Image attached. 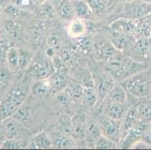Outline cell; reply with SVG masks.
Here are the masks:
<instances>
[{
  "mask_svg": "<svg viewBox=\"0 0 151 150\" xmlns=\"http://www.w3.org/2000/svg\"><path fill=\"white\" fill-rule=\"evenodd\" d=\"M104 62H105V71L116 82H121L133 74L147 68L145 62L134 61L123 52Z\"/></svg>",
  "mask_w": 151,
  "mask_h": 150,
  "instance_id": "6da1fadb",
  "label": "cell"
},
{
  "mask_svg": "<svg viewBox=\"0 0 151 150\" xmlns=\"http://www.w3.org/2000/svg\"><path fill=\"white\" fill-rule=\"evenodd\" d=\"M27 84L21 80L17 85L9 89L0 101V122L13 116L25 101Z\"/></svg>",
  "mask_w": 151,
  "mask_h": 150,
  "instance_id": "7a4b0ae2",
  "label": "cell"
},
{
  "mask_svg": "<svg viewBox=\"0 0 151 150\" xmlns=\"http://www.w3.org/2000/svg\"><path fill=\"white\" fill-rule=\"evenodd\" d=\"M129 95L137 99L151 95V69L146 68L120 82Z\"/></svg>",
  "mask_w": 151,
  "mask_h": 150,
  "instance_id": "3957f363",
  "label": "cell"
},
{
  "mask_svg": "<svg viewBox=\"0 0 151 150\" xmlns=\"http://www.w3.org/2000/svg\"><path fill=\"white\" fill-rule=\"evenodd\" d=\"M151 13V4L143 0H134L121 3L118 8L120 17H126L134 20H140Z\"/></svg>",
  "mask_w": 151,
  "mask_h": 150,
  "instance_id": "277c9868",
  "label": "cell"
},
{
  "mask_svg": "<svg viewBox=\"0 0 151 150\" xmlns=\"http://www.w3.org/2000/svg\"><path fill=\"white\" fill-rule=\"evenodd\" d=\"M96 121L103 136L113 140L116 144H120L123 138L121 121L111 119L102 113L97 116Z\"/></svg>",
  "mask_w": 151,
  "mask_h": 150,
  "instance_id": "5b68a950",
  "label": "cell"
},
{
  "mask_svg": "<svg viewBox=\"0 0 151 150\" xmlns=\"http://www.w3.org/2000/svg\"><path fill=\"white\" fill-rule=\"evenodd\" d=\"M123 53L134 61L145 62L151 56V39L150 38L135 39L132 46Z\"/></svg>",
  "mask_w": 151,
  "mask_h": 150,
  "instance_id": "8992f818",
  "label": "cell"
},
{
  "mask_svg": "<svg viewBox=\"0 0 151 150\" xmlns=\"http://www.w3.org/2000/svg\"><path fill=\"white\" fill-rule=\"evenodd\" d=\"M2 123L6 132L7 138L25 140L29 137V131L25 125L12 116L2 121Z\"/></svg>",
  "mask_w": 151,
  "mask_h": 150,
  "instance_id": "52a82bcc",
  "label": "cell"
},
{
  "mask_svg": "<svg viewBox=\"0 0 151 150\" xmlns=\"http://www.w3.org/2000/svg\"><path fill=\"white\" fill-rule=\"evenodd\" d=\"M134 103H118L102 102L99 107H101V112L104 115L114 120L121 121L131 106Z\"/></svg>",
  "mask_w": 151,
  "mask_h": 150,
  "instance_id": "ba28073f",
  "label": "cell"
},
{
  "mask_svg": "<svg viewBox=\"0 0 151 150\" xmlns=\"http://www.w3.org/2000/svg\"><path fill=\"white\" fill-rule=\"evenodd\" d=\"M93 79H94L95 86L98 95V103L96 107H99L108 95L110 89L114 84L115 80L106 71L105 73L97 74L96 78H93Z\"/></svg>",
  "mask_w": 151,
  "mask_h": 150,
  "instance_id": "9c48e42d",
  "label": "cell"
},
{
  "mask_svg": "<svg viewBox=\"0 0 151 150\" xmlns=\"http://www.w3.org/2000/svg\"><path fill=\"white\" fill-rule=\"evenodd\" d=\"M54 71V62L47 57L38 61L32 66L31 74L35 80L48 79Z\"/></svg>",
  "mask_w": 151,
  "mask_h": 150,
  "instance_id": "30bf717a",
  "label": "cell"
},
{
  "mask_svg": "<svg viewBox=\"0 0 151 150\" xmlns=\"http://www.w3.org/2000/svg\"><path fill=\"white\" fill-rule=\"evenodd\" d=\"M57 16L64 22H69L75 17L71 0H50Z\"/></svg>",
  "mask_w": 151,
  "mask_h": 150,
  "instance_id": "8fae6325",
  "label": "cell"
},
{
  "mask_svg": "<svg viewBox=\"0 0 151 150\" xmlns=\"http://www.w3.org/2000/svg\"><path fill=\"white\" fill-rule=\"evenodd\" d=\"M138 23V20H131L126 17H119L110 24L109 28L111 32L128 34L133 36Z\"/></svg>",
  "mask_w": 151,
  "mask_h": 150,
  "instance_id": "7c38bea8",
  "label": "cell"
},
{
  "mask_svg": "<svg viewBox=\"0 0 151 150\" xmlns=\"http://www.w3.org/2000/svg\"><path fill=\"white\" fill-rule=\"evenodd\" d=\"M53 146L57 149H73L76 146V141L71 136L65 135L59 131L58 129L49 134Z\"/></svg>",
  "mask_w": 151,
  "mask_h": 150,
  "instance_id": "4fadbf2b",
  "label": "cell"
},
{
  "mask_svg": "<svg viewBox=\"0 0 151 150\" xmlns=\"http://www.w3.org/2000/svg\"><path fill=\"white\" fill-rule=\"evenodd\" d=\"M134 109L138 119L141 122H151V97L138 99L134 103Z\"/></svg>",
  "mask_w": 151,
  "mask_h": 150,
  "instance_id": "5bb4252c",
  "label": "cell"
},
{
  "mask_svg": "<svg viewBox=\"0 0 151 150\" xmlns=\"http://www.w3.org/2000/svg\"><path fill=\"white\" fill-rule=\"evenodd\" d=\"M129 93L120 82H115L102 102L126 103L129 100Z\"/></svg>",
  "mask_w": 151,
  "mask_h": 150,
  "instance_id": "9a60e30c",
  "label": "cell"
},
{
  "mask_svg": "<svg viewBox=\"0 0 151 150\" xmlns=\"http://www.w3.org/2000/svg\"><path fill=\"white\" fill-rule=\"evenodd\" d=\"M96 53L97 60L99 61L107 62L113 59L116 55L121 53V51L118 50L111 41H105L101 44L97 45Z\"/></svg>",
  "mask_w": 151,
  "mask_h": 150,
  "instance_id": "2e32d148",
  "label": "cell"
},
{
  "mask_svg": "<svg viewBox=\"0 0 151 150\" xmlns=\"http://www.w3.org/2000/svg\"><path fill=\"white\" fill-rule=\"evenodd\" d=\"M76 18L90 20L93 17V11L87 0H71Z\"/></svg>",
  "mask_w": 151,
  "mask_h": 150,
  "instance_id": "e0dca14e",
  "label": "cell"
},
{
  "mask_svg": "<svg viewBox=\"0 0 151 150\" xmlns=\"http://www.w3.org/2000/svg\"><path fill=\"white\" fill-rule=\"evenodd\" d=\"M135 38L131 35L123 34V33H117L112 32L111 37V42L114 46L121 52L126 51L129 48L134 41Z\"/></svg>",
  "mask_w": 151,
  "mask_h": 150,
  "instance_id": "ac0fdd59",
  "label": "cell"
},
{
  "mask_svg": "<svg viewBox=\"0 0 151 150\" xmlns=\"http://www.w3.org/2000/svg\"><path fill=\"white\" fill-rule=\"evenodd\" d=\"M86 21L87 20H81V19L76 18L68 22L67 27V33L71 38H79L81 37L84 36L87 31V26Z\"/></svg>",
  "mask_w": 151,
  "mask_h": 150,
  "instance_id": "d6986e66",
  "label": "cell"
},
{
  "mask_svg": "<svg viewBox=\"0 0 151 150\" xmlns=\"http://www.w3.org/2000/svg\"><path fill=\"white\" fill-rule=\"evenodd\" d=\"M101 135L102 134L97 121L92 119H86L84 136L86 142L90 144H92L95 147V144Z\"/></svg>",
  "mask_w": 151,
  "mask_h": 150,
  "instance_id": "ffe728a7",
  "label": "cell"
},
{
  "mask_svg": "<svg viewBox=\"0 0 151 150\" xmlns=\"http://www.w3.org/2000/svg\"><path fill=\"white\" fill-rule=\"evenodd\" d=\"M53 146L52 141L50 135L46 131H41L38 134H35L28 145L27 146L29 149H47Z\"/></svg>",
  "mask_w": 151,
  "mask_h": 150,
  "instance_id": "44dd1931",
  "label": "cell"
},
{
  "mask_svg": "<svg viewBox=\"0 0 151 150\" xmlns=\"http://www.w3.org/2000/svg\"><path fill=\"white\" fill-rule=\"evenodd\" d=\"M86 119V115L83 113H78L71 117L72 137L75 139L84 138Z\"/></svg>",
  "mask_w": 151,
  "mask_h": 150,
  "instance_id": "7402d4cb",
  "label": "cell"
},
{
  "mask_svg": "<svg viewBox=\"0 0 151 150\" xmlns=\"http://www.w3.org/2000/svg\"><path fill=\"white\" fill-rule=\"evenodd\" d=\"M98 103V95L95 85L84 86V92L81 100V104L86 109H92L96 107Z\"/></svg>",
  "mask_w": 151,
  "mask_h": 150,
  "instance_id": "603a6c76",
  "label": "cell"
},
{
  "mask_svg": "<svg viewBox=\"0 0 151 150\" xmlns=\"http://www.w3.org/2000/svg\"><path fill=\"white\" fill-rule=\"evenodd\" d=\"M32 93L37 97H46L51 94L53 92L49 79L36 80L32 86Z\"/></svg>",
  "mask_w": 151,
  "mask_h": 150,
  "instance_id": "cb8c5ba5",
  "label": "cell"
},
{
  "mask_svg": "<svg viewBox=\"0 0 151 150\" xmlns=\"http://www.w3.org/2000/svg\"><path fill=\"white\" fill-rule=\"evenodd\" d=\"M65 89L74 101H80L81 102V100L83 95V92H84V86L81 83H70Z\"/></svg>",
  "mask_w": 151,
  "mask_h": 150,
  "instance_id": "d4e9b609",
  "label": "cell"
},
{
  "mask_svg": "<svg viewBox=\"0 0 151 150\" xmlns=\"http://www.w3.org/2000/svg\"><path fill=\"white\" fill-rule=\"evenodd\" d=\"M73 100L71 99L66 90H62L57 93L55 98V104L60 108L65 111H69L71 102Z\"/></svg>",
  "mask_w": 151,
  "mask_h": 150,
  "instance_id": "484cf974",
  "label": "cell"
},
{
  "mask_svg": "<svg viewBox=\"0 0 151 150\" xmlns=\"http://www.w3.org/2000/svg\"><path fill=\"white\" fill-rule=\"evenodd\" d=\"M3 28L7 35L12 38H20L23 34L21 27L13 20H6L3 24Z\"/></svg>",
  "mask_w": 151,
  "mask_h": 150,
  "instance_id": "4316f807",
  "label": "cell"
},
{
  "mask_svg": "<svg viewBox=\"0 0 151 150\" xmlns=\"http://www.w3.org/2000/svg\"><path fill=\"white\" fill-rule=\"evenodd\" d=\"M57 129H58L59 131L61 132L62 134L72 137V120H71V117H70L69 116L67 115V114L61 116L58 122Z\"/></svg>",
  "mask_w": 151,
  "mask_h": 150,
  "instance_id": "83f0119b",
  "label": "cell"
},
{
  "mask_svg": "<svg viewBox=\"0 0 151 150\" xmlns=\"http://www.w3.org/2000/svg\"><path fill=\"white\" fill-rule=\"evenodd\" d=\"M19 50L15 46L11 45L6 56V62L9 68L12 70L18 69Z\"/></svg>",
  "mask_w": 151,
  "mask_h": 150,
  "instance_id": "f1b7e54d",
  "label": "cell"
},
{
  "mask_svg": "<svg viewBox=\"0 0 151 150\" xmlns=\"http://www.w3.org/2000/svg\"><path fill=\"white\" fill-rule=\"evenodd\" d=\"M19 50L18 70H25L31 65L32 54L29 50L20 48Z\"/></svg>",
  "mask_w": 151,
  "mask_h": 150,
  "instance_id": "f546056e",
  "label": "cell"
},
{
  "mask_svg": "<svg viewBox=\"0 0 151 150\" xmlns=\"http://www.w3.org/2000/svg\"><path fill=\"white\" fill-rule=\"evenodd\" d=\"M4 11L9 17L12 19L20 18V17L26 16V14H27L25 9L13 5V4L7 5L4 9Z\"/></svg>",
  "mask_w": 151,
  "mask_h": 150,
  "instance_id": "4dcf8cb0",
  "label": "cell"
},
{
  "mask_svg": "<svg viewBox=\"0 0 151 150\" xmlns=\"http://www.w3.org/2000/svg\"><path fill=\"white\" fill-rule=\"evenodd\" d=\"M38 14L44 17H52L56 14L55 9L50 0H46L42 5H38Z\"/></svg>",
  "mask_w": 151,
  "mask_h": 150,
  "instance_id": "1f68e13d",
  "label": "cell"
},
{
  "mask_svg": "<svg viewBox=\"0 0 151 150\" xmlns=\"http://www.w3.org/2000/svg\"><path fill=\"white\" fill-rule=\"evenodd\" d=\"M116 145L117 144L113 140L101 135L95 144V148L98 149H113L116 148Z\"/></svg>",
  "mask_w": 151,
  "mask_h": 150,
  "instance_id": "d6a6232c",
  "label": "cell"
},
{
  "mask_svg": "<svg viewBox=\"0 0 151 150\" xmlns=\"http://www.w3.org/2000/svg\"><path fill=\"white\" fill-rule=\"evenodd\" d=\"M60 59L65 65H72L75 60V52L71 47H65L60 53Z\"/></svg>",
  "mask_w": 151,
  "mask_h": 150,
  "instance_id": "836d02e7",
  "label": "cell"
},
{
  "mask_svg": "<svg viewBox=\"0 0 151 150\" xmlns=\"http://www.w3.org/2000/svg\"><path fill=\"white\" fill-rule=\"evenodd\" d=\"M24 146H25L24 140L7 138L1 145L0 148L5 149H18L24 148Z\"/></svg>",
  "mask_w": 151,
  "mask_h": 150,
  "instance_id": "e575fe53",
  "label": "cell"
},
{
  "mask_svg": "<svg viewBox=\"0 0 151 150\" xmlns=\"http://www.w3.org/2000/svg\"><path fill=\"white\" fill-rule=\"evenodd\" d=\"M12 74L10 68L6 67H0V89L5 88L10 82Z\"/></svg>",
  "mask_w": 151,
  "mask_h": 150,
  "instance_id": "d590c367",
  "label": "cell"
},
{
  "mask_svg": "<svg viewBox=\"0 0 151 150\" xmlns=\"http://www.w3.org/2000/svg\"><path fill=\"white\" fill-rule=\"evenodd\" d=\"M77 39H78V44H77L78 49L81 50L83 53H89L92 47V43L91 41L89 40V38L83 36L79 38H77Z\"/></svg>",
  "mask_w": 151,
  "mask_h": 150,
  "instance_id": "8d00e7d4",
  "label": "cell"
},
{
  "mask_svg": "<svg viewBox=\"0 0 151 150\" xmlns=\"http://www.w3.org/2000/svg\"><path fill=\"white\" fill-rule=\"evenodd\" d=\"M60 44V38L57 33H50L47 39V47L57 49Z\"/></svg>",
  "mask_w": 151,
  "mask_h": 150,
  "instance_id": "74e56055",
  "label": "cell"
},
{
  "mask_svg": "<svg viewBox=\"0 0 151 150\" xmlns=\"http://www.w3.org/2000/svg\"><path fill=\"white\" fill-rule=\"evenodd\" d=\"M10 44L5 40H0V62H6L8 50L10 47Z\"/></svg>",
  "mask_w": 151,
  "mask_h": 150,
  "instance_id": "f35d334b",
  "label": "cell"
},
{
  "mask_svg": "<svg viewBox=\"0 0 151 150\" xmlns=\"http://www.w3.org/2000/svg\"><path fill=\"white\" fill-rule=\"evenodd\" d=\"M141 141L145 144L151 146V122L148 123L147 128L141 137Z\"/></svg>",
  "mask_w": 151,
  "mask_h": 150,
  "instance_id": "ab89813d",
  "label": "cell"
},
{
  "mask_svg": "<svg viewBox=\"0 0 151 150\" xmlns=\"http://www.w3.org/2000/svg\"><path fill=\"white\" fill-rule=\"evenodd\" d=\"M7 139L6 132H5V129L4 128L3 123L2 122H0V146L3 144V142Z\"/></svg>",
  "mask_w": 151,
  "mask_h": 150,
  "instance_id": "60d3db41",
  "label": "cell"
},
{
  "mask_svg": "<svg viewBox=\"0 0 151 150\" xmlns=\"http://www.w3.org/2000/svg\"><path fill=\"white\" fill-rule=\"evenodd\" d=\"M46 0H28V2L31 5V6H37L42 5Z\"/></svg>",
  "mask_w": 151,
  "mask_h": 150,
  "instance_id": "b9f144b4",
  "label": "cell"
},
{
  "mask_svg": "<svg viewBox=\"0 0 151 150\" xmlns=\"http://www.w3.org/2000/svg\"><path fill=\"white\" fill-rule=\"evenodd\" d=\"M143 19H144V20H145V21H146L147 23L149 24L150 27V29H151V13L150 14H148L147 16L145 17V18H143ZM150 38L151 39V35H150Z\"/></svg>",
  "mask_w": 151,
  "mask_h": 150,
  "instance_id": "7bdbcfd3",
  "label": "cell"
},
{
  "mask_svg": "<svg viewBox=\"0 0 151 150\" xmlns=\"http://www.w3.org/2000/svg\"><path fill=\"white\" fill-rule=\"evenodd\" d=\"M115 1L119 2L120 4H121V3H126V2H132V1H134V0H115Z\"/></svg>",
  "mask_w": 151,
  "mask_h": 150,
  "instance_id": "ee69618b",
  "label": "cell"
},
{
  "mask_svg": "<svg viewBox=\"0 0 151 150\" xmlns=\"http://www.w3.org/2000/svg\"><path fill=\"white\" fill-rule=\"evenodd\" d=\"M143 1H145V2H148V3L151 4V0H143Z\"/></svg>",
  "mask_w": 151,
  "mask_h": 150,
  "instance_id": "f6af8a7d",
  "label": "cell"
},
{
  "mask_svg": "<svg viewBox=\"0 0 151 150\" xmlns=\"http://www.w3.org/2000/svg\"><path fill=\"white\" fill-rule=\"evenodd\" d=\"M0 22H1V14H0Z\"/></svg>",
  "mask_w": 151,
  "mask_h": 150,
  "instance_id": "bcb514c9",
  "label": "cell"
},
{
  "mask_svg": "<svg viewBox=\"0 0 151 150\" xmlns=\"http://www.w3.org/2000/svg\"><path fill=\"white\" fill-rule=\"evenodd\" d=\"M0 1H6V0H0Z\"/></svg>",
  "mask_w": 151,
  "mask_h": 150,
  "instance_id": "7dc6e473",
  "label": "cell"
},
{
  "mask_svg": "<svg viewBox=\"0 0 151 150\" xmlns=\"http://www.w3.org/2000/svg\"><path fill=\"white\" fill-rule=\"evenodd\" d=\"M150 58H151V56H150Z\"/></svg>",
  "mask_w": 151,
  "mask_h": 150,
  "instance_id": "c3c4849f",
  "label": "cell"
}]
</instances>
